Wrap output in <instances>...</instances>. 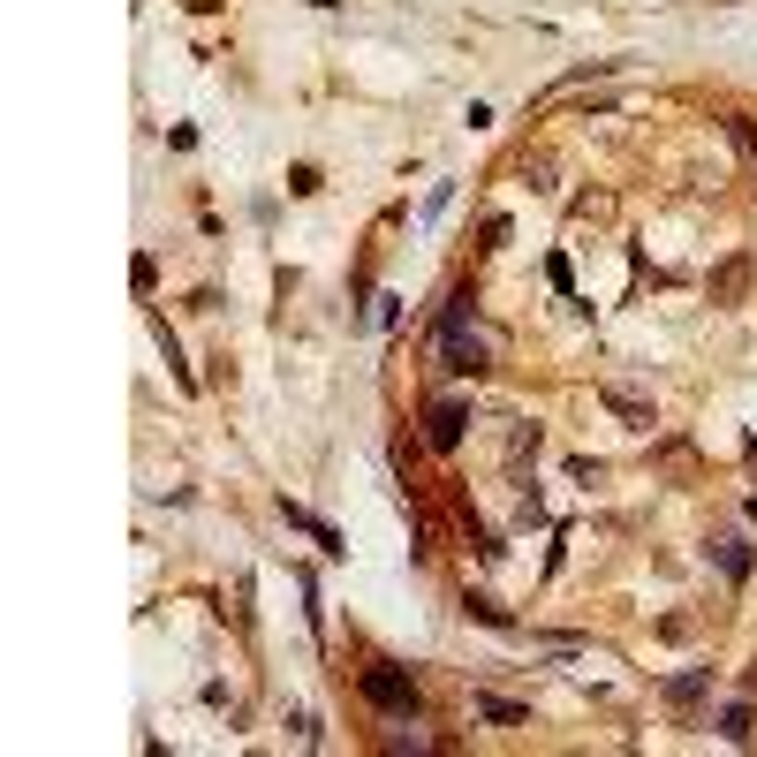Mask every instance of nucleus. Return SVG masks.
<instances>
[{
    "label": "nucleus",
    "mask_w": 757,
    "mask_h": 757,
    "mask_svg": "<svg viewBox=\"0 0 757 757\" xmlns=\"http://www.w3.org/2000/svg\"><path fill=\"white\" fill-rule=\"evenodd\" d=\"M440 371H485V333L462 326V303L440 318Z\"/></svg>",
    "instance_id": "obj_1"
},
{
    "label": "nucleus",
    "mask_w": 757,
    "mask_h": 757,
    "mask_svg": "<svg viewBox=\"0 0 757 757\" xmlns=\"http://www.w3.org/2000/svg\"><path fill=\"white\" fill-rule=\"evenodd\" d=\"M364 697H371L379 712H417V682L394 674V667H364Z\"/></svg>",
    "instance_id": "obj_2"
},
{
    "label": "nucleus",
    "mask_w": 757,
    "mask_h": 757,
    "mask_svg": "<svg viewBox=\"0 0 757 757\" xmlns=\"http://www.w3.org/2000/svg\"><path fill=\"white\" fill-rule=\"evenodd\" d=\"M720 735H728V743H750V712H743V705H735V712H728V720H720Z\"/></svg>",
    "instance_id": "obj_9"
},
{
    "label": "nucleus",
    "mask_w": 757,
    "mask_h": 757,
    "mask_svg": "<svg viewBox=\"0 0 757 757\" xmlns=\"http://www.w3.org/2000/svg\"><path fill=\"white\" fill-rule=\"evenodd\" d=\"M705 689H712V674H674V682H667V705H674V712H689Z\"/></svg>",
    "instance_id": "obj_5"
},
{
    "label": "nucleus",
    "mask_w": 757,
    "mask_h": 757,
    "mask_svg": "<svg viewBox=\"0 0 757 757\" xmlns=\"http://www.w3.org/2000/svg\"><path fill=\"white\" fill-rule=\"evenodd\" d=\"M477 712L485 720H523V705H508V697H477Z\"/></svg>",
    "instance_id": "obj_8"
},
{
    "label": "nucleus",
    "mask_w": 757,
    "mask_h": 757,
    "mask_svg": "<svg viewBox=\"0 0 757 757\" xmlns=\"http://www.w3.org/2000/svg\"><path fill=\"white\" fill-rule=\"evenodd\" d=\"M462 425H469V410H462V402H432V410H425V440H432L440 454L462 448Z\"/></svg>",
    "instance_id": "obj_3"
},
{
    "label": "nucleus",
    "mask_w": 757,
    "mask_h": 757,
    "mask_svg": "<svg viewBox=\"0 0 757 757\" xmlns=\"http://www.w3.org/2000/svg\"><path fill=\"white\" fill-rule=\"evenodd\" d=\"M712 561H720V569H728L735 584L750 576V546H743V538H712Z\"/></svg>",
    "instance_id": "obj_4"
},
{
    "label": "nucleus",
    "mask_w": 757,
    "mask_h": 757,
    "mask_svg": "<svg viewBox=\"0 0 757 757\" xmlns=\"http://www.w3.org/2000/svg\"><path fill=\"white\" fill-rule=\"evenodd\" d=\"M728 137L750 151V167H757V122H743V114H728Z\"/></svg>",
    "instance_id": "obj_7"
},
{
    "label": "nucleus",
    "mask_w": 757,
    "mask_h": 757,
    "mask_svg": "<svg viewBox=\"0 0 757 757\" xmlns=\"http://www.w3.org/2000/svg\"><path fill=\"white\" fill-rule=\"evenodd\" d=\"M743 289H750V266H728V273L712 281V296L720 303H743Z\"/></svg>",
    "instance_id": "obj_6"
},
{
    "label": "nucleus",
    "mask_w": 757,
    "mask_h": 757,
    "mask_svg": "<svg viewBox=\"0 0 757 757\" xmlns=\"http://www.w3.org/2000/svg\"><path fill=\"white\" fill-rule=\"evenodd\" d=\"M750 697H757V667H750Z\"/></svg>",
    "instance_id": "obj_10"
}]
</instances>
